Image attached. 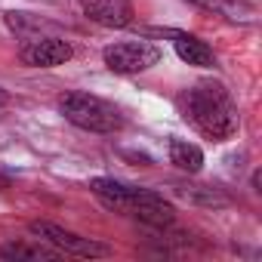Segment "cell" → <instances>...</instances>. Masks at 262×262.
<instances>
[{
  "label": "cell",
  "mask_w": 262,
  "mask_h": 262,
  "mask_svg": "<svg viewBox=\"0 0 262 262\" xmlns=\"http://www.w3.org/2000/svg\"><path fill=\"white\" fill-rule=\"evenodd\" d=\"M59 111L65 114L68 123L86 129V133L111 136V133H117V129H123V114L111 102H105V99H99L93 93H83V90L65 93L59 99Z\"/></svg>",
  "instance_id": "3"
},
{
  "label": "cell",
  "mask_w": 262,
  "mask_h": 262,
  "mask_svg": "<svg viewBox=\"0 0 262 262\" xmlns=\"http://www.w3.org/2000/svg\"><path fill=\"white\" fill-rule=\"evenodd\" d=\"M173 47H176L179 59L188 62V65H198V68H213V65H216V53H213V47H210L207 40L194 37V34H176Z\"/></svg>",
  "instance_id": "8"
},
{
  "label": "cell",
  "mask_w": 262,
  "mask_h": 262,
  "mask_svg": "<svg viewBox=\"0 0 262 262\" xmlns=\"http://www.w3.org/2000/svg\"><path fill=\"white\" fill-rule=\"evenodd\" d=\"M74 56L71 43L62 37H31L19 47V59L31 68H56Z\"/></svg>",
  "instance_id": "6"
},
{
  "label": "cell",
  "mask_w": 262,
  "mask_h": 262,
  "mask_svg": "<svg viewBox=\"0 0 262 262\" xmlns=\"http://www.w3.org/2000/svg\"><path fill=\"white\" fill-rule=\"evenodd\" d=\"M185 117L213 142H225L237 133V108L222 83H198L185 96Z\"/></svg>",
  "instance_id": "2"
},
{
  "label": "cell",
  "mask_w": 262,
  "mask_h": 262,
  "mask_svg": "<svg viewBox=\"0 0 262 262\" xmlns=\"http://www.w3.org/2000/svg\"><path fill=\"white\" fill-rule=\"evenodd\" d=\"M176 191H179L182 198H188V201H204V204H216V207H222V204H225V198H222V194H216V191H213V188H207V185H188V188L176 185Z\"/></svg>",
  "instance_id": "12"
},
{
  "label": "cell",
  "mask_w": 262,
  "mask_h": 262,
  "mask_svg": "<svg viewBox=\"0 0 262 262\" xmlns=\"http://www.w3.org/2000/svg\"><path fill=\"white\" fill-rule=\"evenodd\" d=\"M102 59H105L108 71H114V74H142L161 62V50L148 40H123V43L105 47Z\"/></svg>",
  "instance_id": "5"
},
{
  "label": "cell",
  "mask_w": 262,
  "mask_h": 262,
  "mask_svg": "<svg viewBox=\"0 0 262 262\" xmlns=\"http://www.w3.org/2000/svg\"><path fill=\"white\" fill-rule=\"evenodd\" d=\"M4 188H10V176H4V173H0V191H4Z\"/></svg>",
  "instance_id": "14"
},
{
  "label": "cell",
  "mask_w": 262,
  "mask_h": 262,
  "mask_svg": "<svg viewBox=\"0 0 262 262\" xmlns=\"http://www.w3.org/2000/svg\"><path fill=\"white\" fill-rule=\"evenodd\" d=\"M0 256L4 259H13V262H40V259H62L65 253L56 250V247H47L43 244H28V241H13V244H4L0 247Z\"/></svg>",
  "instance_id": "9"
},
{
  "label": "cell",
  "mask_w": 262,
  "mask_h": 262,
  "mask_svg": "<svg viewBox=\"0 0 262 262\" xmlns=\"http://www.w3.org/2000/svg\"><path fill=\"white\" fill-rule=\"evenodd\" d=\"M170 164L179 167L182 173H201V167H204V151H201L194 142L170 139Z\"/></svg>",
  "instance_id": "10"
},
{
  "label": "cell",
  "mask_w": 262,
  "mask_h": 262,
  "mask_svg": "<svg viewBox=\"0 0 262 262\" xmlns=\"http://www.w3.org/2000/svg\"><path fill=\"white\" fill-rule=\"evenodd\" d=\"M194 7L201 10H210L216 16H225V19H253V7L247 0H191Z\"/></svg>",
  "instance_id": "11"
},
{
  "label": "cell",
  "mask_w": 262,
  "mask_h": 262,
  "mask_svg": "<svg viewBox=\"0 0 262 262\" xmlns=\"http://www.w3.org/2000/svg\"><path fill=\"white\" fill-rule=\"evenodd\" d=\"M77 4L93 22L105 28H126L136 16L133 0H77Z\"/></svg>",
  "instance_id": "7"
},
{
  "label": "cell",
  "mask_w": 262,
  "mask_h": 262,
  "mask_svg": "<svg viewBox=\"0 0 262 262\" xmlns=\"http://www.w3.org/2000/svg\"><path fill=\"white\" fill-rule=\"evenodd\" d=\"M90 191L108 210L133 213L136 219H142L145 225H155V228H164V225H170V219H176L173 204L164 201V194H158L151 188H136V185L108 179V176H96V179H90Z\"/></svg>",
  "instance_id": "1"
},
{
  "label": "cell",
  "mask_w": 262,
  "mask_h": 262,
  "mask_svg": "<svg viewBox=\"0 0 262 262\" xmlns=\"http://www.w3.org/2000/svg\"><path fill=\"white\" fill-rule=\"evenodd\" d=\"M28 231H31L37 241H47L50 247L62 250L65 256L96 259V256H108V253H111V247H105V244H99V241H93V237H83V234H77V231H68V228H62V225H56V222H47V219L28 222Z\"/></svg>",
  "instance_id": "4"
},
{
  "label": "cell",
  "mask_w": 262,
  "mask_h": 262,
  "mask_svg": "<svg viewBox=\"0 0 262 262\" xmlns=\"http://www.w3.org/2000/svg\"><path fill=\"white\" fill-rule=\"evenodd\" d=\"M4 105H10V93H7V90H0V108H4Z\"/></svg>",
  "instance_id": "13"
}]
</instances>
